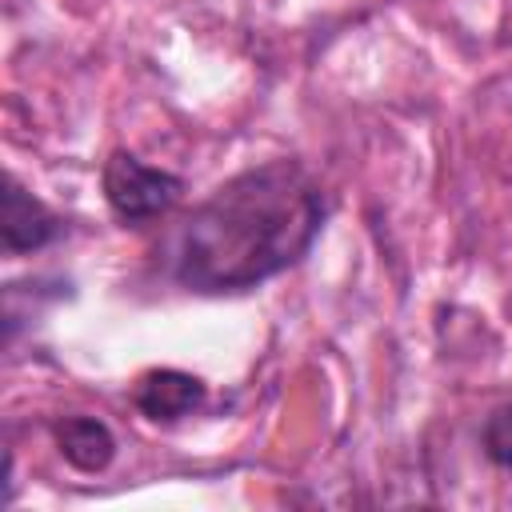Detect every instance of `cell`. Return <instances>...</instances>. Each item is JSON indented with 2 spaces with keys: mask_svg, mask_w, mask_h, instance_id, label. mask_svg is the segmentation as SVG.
Returning a JSON list of instances; mask_svg holds the SVG:
<instances>
[{
  "mask_svg": "<svg viewBox=\"0 0 512 512\" xmlns=\"http://www.w3.org/2000/svg\"><path fill=\"white\" fill-rule=\"evenodd\" d=\"M328 196L296 160H264L208 192L164 240L168 276L196 296H236L308 256Z\"/></svg>",
  "mask_w": 512,
  "mask_h": 512,
  "instance_id": "obj_1",
  "label": "cell"
},
{
  "mask_svg": "<svg viewBox=\"0 0 512 512\" xmlns=\"http://www.w3.org/2000/svg\"><path fill=\"white\" fill-rule=\"evenodd\" d=\"M100 184H104V200H108L112 216L124 228H140V224H152V220L168 216L176 208L180 192H184V180L176 172L144 164L128 148H116L104 160Z\"/></svg>",
  "mask_w": 512,
  "mask_h": 512,
  "instance_id": "obj_2",
  "label": "cell"
},
{
  "mask_svg": "<svg viewBox=\"0 0 512 512\" xmlns=\"http://www.w3.org/2000/svg\"><path fill=\"white\" fill-rule=\"evenodd\" d=\"M0 232H4V252L8 256H24V252H40L52 240H60L64 236V220L12 176L8 192H4V224H0Z\"/></svg>",
  "mask_w": 512,
  "mask_h": 512,
  "instance_id": "obj_3",
  "label": "cell"
},
{
  "mask_svg": "<svg viewBox=\"0 0 512 512\" xmlns=\"http://www.w3.org/2000/svg\"><path fill=\"white\" fill-rule=\"evenodd\" d=\"M132 396H136V408L148 420L172 424V420L192 416L204 404V380L192 376V372H180V368H152V372L140 376Z\"/></svg>",
  "mask_w": 512,
  "mask_h": 512,
  "instance_id": "obj_4",
  "label": "cell"
},
{
  "mask_svg": "<svg viewBox=\"0 0 512 512\" xmlns=\"http://www.w3.org/2000/svg\"><path fill=\"white\" fill-rule=\"evenodd\" d=\"M52 440H56V448H60V456L76 468V472H88V476H96V472H104L108 464H112V456H116V436H112V428L104 424V420H96V416H60L56 424H52Z\"/></svg>",
  "mask_w": 512,
  "mask_h": 512,
  "instance_id": "obj_5",
  "label": "cell"
},
{
  "mask_svg": "<svg viewBox=\"0 0 512 512\" xmlns=\"http://www.w3.org/2000/svg\"><path fill=\"white\" fill-rule=\"evenodd\" d=\"M480 448L496 468L512 472V404H500L488 412V420L480 428Z\"/></svg>",
  "mask_w": 512,
  "mask_h": 512,
  "instance_id": "obj_6",
  "label": "cell"
}]
</instances>
